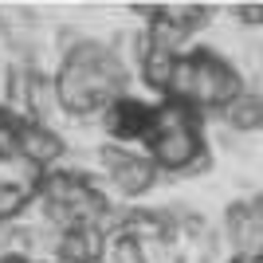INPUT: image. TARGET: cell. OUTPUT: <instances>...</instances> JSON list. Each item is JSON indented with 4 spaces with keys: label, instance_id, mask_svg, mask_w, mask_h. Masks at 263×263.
<instances>
[{
    "label": "cell",
    "instance_id": "6da1fadb",
    "mask_svg": "<svg viewBox=\"0 0 263 263\" xmlns=\"http://www.w3.org/2000/svg\"><path fill=\"white\" fill-rule=\"evenodd\" d=\"M55 95L59 110L71 118H102L130 95V67L102 40H79L55 67Z\"/></svg>",
    "mask_w": 263,
    "mask_h": 263
},
{
    "label": "cell",
    "instance_id": "7a4b0ae2",
    "mask_svg": "<svg viewBox=\"0 0 263 263\" xmlns=\"http://www.w3.org/2000/svg\"><path fill=\"white\" fill-rule=\"evenodd\" d=\"M145 154L169 177H197L212 169V154L204 142V114L189 102L161 99L154 130L145 138Z\"/></svg>",
    "mask_w": 263,
    "mask_h": 263
},
{
    "label": "cell",
    "instance_id": "3957f363",
    "mask_svg": "<svg viewBox=\"0 0 263 263\" xmlns=\"http://www.w3.org/2000/svg\"><path fill=\"white\" fill-rule=\"evenodd\" d=\"M243 90H248L243 87V75L228 55H220L216 47H189V51L177 59L173 87H169L165 99L189 102V106H197L200 114H204V110L232 106Z\"/></svg>",
    "mask_w": 263,
    "mask_h": 263
},
{
    "label": "cell",
    "instance_id": "277c9868",
    "mask_svg": "<svg viewBox=\"0 0 263 263\" xmlns=\"http://www.w3.org/2000/svg\"><path fill=\"white\" fill-rule=\"evenodd\" d=\"M99 161H102V169H106L110 189L126 200H138V197H145V193H154L157 177H161L154 157L138 154V149H126V145H102Z\"/></svg>",
    "mask_w": 263,
    "mask_h": 263
},
{
    "label": "cell",
    "instance_id": "5b68a950",
    "mask_svg": "<svg viewBox=\"0 0 263 263\" xmlns=\"http://www.w3.org/2000/svg\"><path fill=\"white\" fill-rule=\"evenodd\" d=\"M40 185H44V169H35L24 154L0 161V228L20 224L28 204L40 200Z\"/></svg>",
    "mask_w": 263,
    "mask_h": 263
},
{
    "label": "cell",
    "instance_id": "8992f818",
    "mask_svg": "<svg viewBox=\"0 0 263 263\" xmlns=\"http://www.w3.org/2000/svg\"><path fill=\"white\" fill-rule=\"evenodd\" d=\"M154 118H157V102L126 95V99H118L102 114V130H106L114 142H142L145 145V138L154 130Z\"/></svg>",
    "mask_w": 263,
    "mask_h": 263
},
{
    "label": "cell",
    "instance_id": "52a82bcc",
    "mask_svg": "<svg viewBox=\"0 0 263 263\" xmlns=\"http://www.w3.org/2000/svg\"><path fill=\"white\" fill-rule=\"evenodd\" d=\"M224 243L232 248V255L263 252V220L252 200H232L224 209Z\"/></svg>",
    "mask_w": 263,
    "mask_h": 263
},
{
    "label": "cell",
    "instance_id": "ba28073f",
    "mask_svg": "<svg viewBox=\"0 0 263 263\" xmlns=\"http://www.w3.org/2000/svg\"><path fill=\"white\" fill-rule=\"evenodd\" d=\"M110 248V236L99 224H79L71 232H59V243H55V263H102Z\"/></svg>",
    "mask_w": 263,
    "mask_h": 263
},
{
    "label": "cell",
    "instance_id": "9c48e42d",
    "mask_svg": "<svg viewBox=\"0 0 263 263\" xmlns=\"http://www.w3.org/2000/svg\"><path fill=\"white\" fill-rule=\"evenodd\" d=\"M20 154L35 165V169H59V161L67 157V142L51 122H24V138H20Z\"/></svg>",
    "mask_w": 263,
    "mask_h": 263
},
{
    "label": "cell",
    "instance_id": "30bf717a",
    "mask_svg": "<svg viewBox=\"0 0 263 263\" xmlns=\"http://www.w3.org/2000/svg\"><path fill=\"white\" fill-rule=\"evenodd\" d=\"M134 47H138V75H142V83L165 99V95H169V87H173L177 59H181L185 51L173 55V51H161V47H149V44H145V35H138V40H134Z\"/></svg>",
    "mask_w": 263,
    "mask_h": 263
},
{
    "label": "cell",
    "instance_id": "8fae6325",
    "mask_svg": "<svg viewBox=\"0 0 263 263\" xmlns=\"http://www.w3.org/2000/svg\"><path fill=\"white\" fill-rule=\"evenodd\" d=\"M220 118H224V126H228L232 134H259L263 130V95L243 90L232 106L220 110Z\"/></svg>",
    "mask_w": 263,
    "mask_h": 263
},
{
    "label": "cell",
    "instance_id": "7c38bea8",
    "mask_svg": "<svg viewBox=\"0 0 263 263\" xmlns=\"http://www.w3.org/2000/svg\"><path fill=\"white\" fill-rule=\"evenodd\" d=\"M51 110H59V95H55V75H47L44 67H32V83H28V122H47Z\"/></svg>",
    "mask_w": 263,
    "mask_h": 263
},
{
    "label": "cell",
    "instance_id": "4fadbf2b",
    "mask_svg": "<svg viewBox=\"0 0 263 263\" xmlns=\"http://www.w3.org/2000/svg\"><path fill=\"white\" fill-rule=\"evenodd\" d=\"M102 263H149V252H145V243L138 240V236H130V232H114Z\"/></svg>",
    "mask_w": 263,
    "mask_h": 263
},
{
    "label": "cell",
    "instance_id": "5bb4252c",
    "mask_svg": "<svg viewBox=\"0 0 263 263\" xmlns=\"http://www.w3.org/2000/svg\"><path fill=\"white\" fill-rule=\"evenodd\" d=\"M24 122L12 106H0V161L20 157V138H24Z\"/></svg>",
    "mask_w": 263,
    "mask_h": 263
},
{
    "label": "cell",
    "instance_id": "9a60e30c",
    "mask_svg": "<svg viewBox=\"0 0 263 263\" xmlns=\"http://www.w3.org/2000/svg\"><path fill=\"white\" fill-rule=\"evenodd\" d=\"M173 8H177V20L185 24L193 35L212 24V4H173Z\"/></svg>",
    "mask_w": 263,
    "mask_h": 263
},
{
    "label": "cell",
    "instance_id": "2e32d148",
    "mask_svg": "<svg viewBox=\"0 0 263 263\" xmlns=\"http://www.w3.org/2000/svg\"><path fill=\"white\" fill-rule=\"evenodd\" d=\"M232 16L248 28H259L263 24V4H232Z\"/></svg>",
    "mask_w": 263,
    "mask_h": 263
},
{
    "label": "cell",
    "instance_id": "e0dca14e",
    "mask_svg": "<svg viewBox=\"0 0 263 263\" xmlns=\"http://www.w3.org/2000/svg\"><path fill=\"white\" fill-rule=\"evenodd\" d=\"M0 263H40V259H28V255H4Z\"/></svg>",
    "mask_w": 263,
    "mask_h": 263
},
{
    "label": "cell",
    "instance_id": "ac0fdd59",
    "mask_svg": "<svg viewBox=\"0 0 263 263\" xmlns=\"http://www.w3.org/2000/svg\"><path fill=\"white\" fill-rule=\"evenodd\" d=\"M252 204H255V212H259V220H263V193H255V197H252Z\"/></svg>",
    "mask_w": 263,
    "mask_h": 263
},
{
    "label": "cell",
    "instance_id": "d6986e66",
    "mask_svg": "<svg viewBox=\"0 0 263 263\" xmlns=\"http://www.w3.org/2000/svg\"><path fill=\"white\" fill-rule=\"evenodd\" d=\"M228 263H240V259H236V255H232V259H228Z\"/></svg>",
    "mask_w": 263,
    "mask_h": 263
},
{
    "label": "cell",
    "instance_id": "ffe728a7",
    "mask_svg": "<svg viewBox=\"0 0 263 263\" xmlns=\"http://www.w3.org/2000/svg\"><path fill=\"white\" fill-rule=\"evenodd\" d=\"M0 259H4V252H0Z\"/></svg>",
    "mask_w": 263,
    "mask_h": 263
}]
</instances>
